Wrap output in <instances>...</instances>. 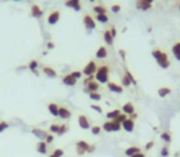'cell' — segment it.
<instances>
[{
  "instance_id": "91938a15",
  "label": "cell",
  "mask_w": 180,
  "mask_h": 157,
  "mask_svg": "<svg viewBox=\"0 0 180 157\" xmlns=\"http://www.w3.org/2000/svg\"><path fill=\"white\" fill-rule=\"evenodd\" d=\"M14 1H20V0H14Z\"/></svg>"
},
{
  "instance_id": "680465c9",
  "label": "cell",
  "mask_w": 180,
  "mask_h": 157,
  "mask_svg": "<svg viewBox=\"0 0 180 157\" xmlns=\"http://www.w3.org/2000/svg\"><path fill=\"white\" fill-rule=\"evenodd\" d=\"M179 11H180V3H179Z\"/></svg>"
},
{
  "instance_id": "9f6ffc18",
  "label": "cell",
  "mask_w": 180,
  "mask_h": 157,
  "mask_svg": "<svg viewBox=\"0 0 180 157\" xmlns=\"http://www.w3.org/2000/svg\"><path fill=\"white\" fill-rule=\"evenodd\" d=\"M147 1H148V3H149V4H152V3H153V1H154V0H147Z\"/></svg>"
},
{
  "instance_id": "ac0fdd59",
  "label": "cell",
  "mask_w": 180,
  "mask_h": 157,
  "mask_svg": "<svg viewBox=\"0 0 180 157\" xmlns=\"http://www.w3.org/2000/svg\"><path fill=\"white\" fill-rule=\"evenodd\" d=\"M31 15L34 19H40L42 15H43V10H42L37 4H33L32 8H31Z\"/></svg>"
},
{
  "instance_id": "4dcf8cb0",
  "label": "cell",
  "mask_w": 180,
  "mask_h": 157,
  "mask_svg": "<svg viewBox=\"0 0 180 157\" xmlns=\"http://www.w3.org/2000/svg\"><path fill=\"white\" fill-rule=\"evenodd\" d=\"M102 129H103L105 133H113V129H112V120H107L105 123H103V125H102Z\"/></svg>"
},
{
  "instance_id": "9c48e42d",
  "label": "cell",
  "mask_w": 180,
  "mask_h": 157,
  "mask_svg": "<svg viewBox=\"0 0 180 157\" xmlns=\"http://www.w3.org/2000/svg\"><path fill=\"white\" fill-rule=\"evenodd\" d=\"M121 110H123L124 114L128 115V117H131L133 114H135V106H134V103L133 102H126L121 107Z\"/></svg>"
},
{
  "instance_id": "cb8c5ba5",
  "label": "cell",
  "mask_w": 180,
  "mask_h": 157,
  "mask_svg": "<svg viewBox=\"0 0 180 157\" xmlns=\"http://www.w3.org/2000/svg\"><path fill=\"white\" fill-rule=\"evenodd\" d=\"M172 53H173L174 58L180 61V42L174 43V45L172 47Z\"/></svg>"
},
{
  "instance_id": "8d00e7d4",
  "label": "cell",
  "mask_w": 180,
  "mask_h": 157,
  "mask_svg": "<svg viewBox=\"0 0 180 157\" xmlns=\"http://www.w3.org/2000/svg\"><path fill=\"white\" fill-rule=\"evenodd\" d=\"M162 54H163V50L159 49V48H154V49L152 50V57L154 58L156 60H157V59H158V58H159Z\"/></svg>"
},
{
  "instance_id": "9a60e30c",
  "label": "cell",
  "mask_w": 180,
  "mask_h": 157,
  "mask_svg": "<svg viewBox=\"0 0 180 157\" xmlns=\"http://www.w3.org/2000/svg\"><path fill=\"white\" fill-rule=\"evenodd\" d=\"M98 90H99V84L96 80L91 81L88 85L85 86V92H87V94H91V92H98Z\"/></svg>"
},
{
  "instance_id": "f6af8a7d",
  "label": "cell",
  "mask_w": 180,
  "mask_h": 157,
  "mask_svg": "<svg viewBox=\"0 0 180 157\" xmlns=\"http://www.w3.org/2000/svg\"><path fill=\"white\" fill-rule=\"evenodd\" d=\"M76 79V80H79V79H81L82 77V71H79V70H75V71H71L70 73Z\"/></svg>"
},
{
  "instance_id": "d590c367",
  "label": "cell",
  "mask_w": 180,
  "mask_h": 157,
  "mask_svg": "<svg viewBox=\"0 0 180 157\" xmlns=\"http://www.w3.org/2000/svg\"><path fill=\"white\" fill-rule=\"evenodd\" d=\"M124 71H125V75H126V76L130 79L131 84H133V85H136V80H135V77H134V75L129 71V69H128V68H124Z\"/></svg>"
},
{
  "instance_id": "ba28073f",
  "label": "cell",
  "mask_w": 180,
  "mask_h": 157,
  "mask_svg": "<svg viewBox=\"0 0 180 157\" xmlns=\"http://www.w3.org/2000/svg\"><path fill=\"white\" fill-rule=\"evenodd\" d=\"M42 73H43L45 76L50 77V79H55L58 76V73H57L55 69L52 68V66H48V65L42 66Z\"/></svg>"
},
{
  "instance_id": "94428289",
  "label": "cell",
  "mask_w": 180,
  "mask_h": 157,
  "mask_svg": "<svg viewBox=\"0 0 180 157\" xmlns=\"http://www.w3.org/2000/svg\"><path fill=\"white\" fill-rule=\"evenodd\" d=\"M49 157H54V156H53V155H50V156H49Z\"/></svg>"
},
{
  "instance_id": "11a10c76",
  "label": "cell",
  "mask_w": 180,
  "mask_h": 157,
  "mask_svg": "<svg viewBox=\"0 0 180 157\" xmlns=\"http://www.w3.org/2000/svg\"><path fill=\"white\" fill-rule=\"evenodd\" d=\"M47 47H48V49H50V48H54V43H53V42H48Z\"/></svg>"
},
{
  "instance_id": "7bdbcfd3",
  "label": "cell",
  "mask_w": 180,
  "mask_h": 157,
  "mask_svg": "<svg viewBox=\"0 0 180 157\" xmlns=\"http://www.w3.org/2000/svg\"><path fill=\"white\" fill-rule=\"evenodd\" d=\"M129 117H128V115L126 114H124V113H121V114H120V115H118V118L117 119H114V120H117L118 121V123H120V124H121L123 123V121L124 120H126Z\"/></svg>"
},
{
  "instance_id": "3957f363",
  "label": "cell",
  "mask_w": 180,
  "mask_h": 157,
  "mask_svg": "<svg viewBox=\"0 0 180 157\" xmlns=\"http://www.w3.org/2000/svg\"><path fill=\"white\" fill-rule=\"evenodd\" d=\"M97 64H96L94 60H89L87 64H86V66L83 68V70H82V75H85V76H92V75L96 74V71H97Z\"/></svg>"
},
{
  "instance_id": "603a6c76",
  "label": "cell",
  "mask_w": 180,
  "mask_h": 157,
  "mask_svg": "<svg viewBox=\"0 0 180 157\" xmlns=\"http://www.w3.org/2000/svg\"><path fill=\"white\" fill-rule=\"evenodd\" d=\"M103 39H104V42H105L108 45H113L114 37L112 36V33H110V30H109V28L104 31V33H103Z\"/></svg>"
},
{
  "instance_id": "1f68e13d",
  "label": "cell",
  "mask_w": 180,
  "mask_h": 157,
  "mask_svg": "<svg viewBox=\"0 0 180 157\" xmlns=\"http://www.w3.org/2000/svg\"><path fill=\"white\" fill-rule=\"evenodd\" d=\"M69 131V125L68 124H60V128H59V131L57 133L58 135H64V134H66Z\"/></svg>"
},
{
  "instance_id": "52a82bcc",
  "label": "cell",
  "mask_w": 180,
  "mask_h": 157,
  "mask_svg": "<svg viewBox=\"0 0 180 157\" xmlns=\"http://www.w3.org/2000/svg\"><path fill=\"white\" fill-rule=\"evenodd\" d=\"M121 128L126 133H133L134 129H135V121H134V119L128 118L126 120H124L121 123Z\"/></svg>"
},
{
  "instance_id": "b9f144b4",
  "label": "cell",
  "mask_w": 180,
  "mask_h": 157,
  "mask_svg": "<svg viewBox=\"0 0 180 157\" xmlns=\"http://www.w3.org/2000/svg\"><path fill=\"white\" fill-rule=\"evenodd\" d=\"M120 10H121V6H120L119 4H114V5H112V8H110V11H112V13H114V14L120 13Z\"/></svg>"
},
{
  "instance_id": "f35d334b",
  "label": "cell",
  "mask_w": 180,
  "mask_h": 157,
  "mask_svg": "<svg viewBox=\"0 0 180 157\" xmlns=\"http://www.w3.org/2000/svg\"><path fill=\"white\" fill-rule=\"evenodd\" d=\"M169 154H170V150L168 146H163L160 149V156L162 157H169Z\"/></svg>"
},
{
  "instance_id": "2e32d148",
  "label": "cell",
  "mask_w": 180,
  "mask_h": 157,
  "mask_svg": "<svg viewBox=\"0 0 180 157\" xmlns=\"http://www.w3.org/2000/svg\"><path fill=\"white\" fill-rule=\"evenodd\" d=\"M63 84L64 85H66V86H71V87H73V86H75L76 84H77V80L73 76V75H71V74H66V75H65V76L63 77Z\"/></svg>"
},
{
  "instance_id": "d4e9b609",
  "label": "cell",
  "mask_w": 180,
  "mask_h": 157,
  "mask_svg": "<svg viewBox=\"0 0 180 157\" xmlns=\"http://www.w3.org/2000/svg\"><path fill=\"white\" fill-rule=\"evenodd\" d=\"M120 114H121V110L120 109H113V110H110V112H108L105 114V117L109 120H114V119H117L118 115H120Z\"/></svg>"
},
{
  "instance_id": "7402d4cb",
  "label": "cell",
  "mask_w": 180,
  "mask_h": 157,
  "mask_svg": "<svg viewBox=\"0 0 180 157\" xmlns=\"http://www.w3.org/2000/svg\"><path fill=\"white\" fill-rule=\"evenodd\" d=\"M38 154H42V155H45L48 152V144L45 141H39L37 144V147H36Z\"/></svg>"
},
{
  "instance_id": "4fadbf2b",
  "label": "cell",
  "mask_w": 180,
  "mask_h": 157,
  "mask_svg": "<svg viewBox=\"0 0 180 157\" xmlns=\"http://www.w3.org/2000/svg\"><path fill=\"white\" fill-rule=\"evenodd\" d=\"M59 117L61 119H70L71 118V110L66 106H59Z\"/></svg>"
},
{
  "instance_id": "681fc988",
  "label": "cell",
  "mask_w": 180,
  "mask_h": 157,
  "mask_svg": "<svg viewBox=\"0 0 180 157\" xmlns=\"http://www.w3.org/2000/svg\"><path fill=\"white\" fill-rule=\"evenodd\" d=\"M153 145H154V141H153V140H151V141H148V142L146 144V146H145V149H146V150H149V149H152V147H153Z\"/></svg>"
},
{
  "instance_id": "f1b7e54d",
  "label": "cell",
  "mask_w": 180,
  "mask_h": 157,
  "mask_svg": "<svg viewBox=\"0 0 180 157\" xmlns=\"http://www.w3.org/2000/svg\"><path fill=\"white\" fill-rule=\"evenodd\" d=\"M96 20L99 21L100 24H107L109 21V17H108L107 14H99V15H96Z\"/></svg>"
},
{
  "instance_id": "816d5d0a",
  "label": "cell",
  "mask_w": 180,
  "mask_h": 157,
  "mask_svg": "<svg viewBox=\"0 0 180 157\" xmlns=\"http://www.w3.org/2000/svg\"><path fill=\"white\" fill-rule=\"evenodd\" d=\"M119 54L121 55L123 60H125V55H126V54H125V50H124V49H119Z\"/></svg>"
},
{
  "instance_id": "44dd1931",
  "label": "cell",
  "mask_w": 180,
  "mask_h": 157,
  "mask_svg": "<svg viewBox=\"0 0 180 157\" xmlns=\"http://www.w3.org/2000/svg\"><path fill=\"white\" fill-rule=\"evenodd\" d=\"M139 152H142L140 146H130V147H128L126 150H125V155H126L128 157H131V156H134V155L139 154Z\"/></svg>"
},
{
  "instance_id": "d6986e66",
  "label": "cell",
  "mask_w": 180,
  "mask_h": 157,
  "mask_svg": "<svg viewBox=\"0 0 180 157\" xmlns=\"http://www.w3.org/2000/svg\"><path fill=\"white\" fill-rule=\"evenodd\" d=\"M48 110H49V113L53 117H59V106L57 103H54V102L48 103Z\"/></svg>"
},
{
  "instance_id": "277c9868",
  "label": "cell",
  "mask_w": 180,
  "mask_h": 157,
  "mask_svg": "<svg viewBox=\"0 0 180 157\" xmlns=\"http://www.w3.org/2000/svg\"><path fill=\"white\" fill-rule=\"evenodd\" d=\"M83 25H85L87 31H93L96 28V21L91 15H85L83 16Z\"/></svg>"
},
{
  "instance_id": "5b68a950",
  "label": "cell",
  "mask_w": 180,
  "mask_h": 157,
  "mask_svg": "<svg viewBox=\"0 0 180 157\" xmlns=\"http://www.w3.org/2000/svg\"><path fill=\"white\" fill-rule=\"evenodd\" d=\"M157 64L162 69H168L169 68L170 66V60H169V58H168V54L163 52V54L157 59Z\"/></svg>"
},
{
  "instance_id": "484cf974",
  "label": "cell",
  "mask_w": 180,
  "mask_h": 157,
  "mask_svg": "<svg viewBox=\"0 0 180 157\" xmlns=\"http://www.w3.org/2000/svg\"><path fill=\"white\" fill-rule=\"evenodd\" d=\"M28 69L31 70L32 73H34L36 75H38V61L36 60V59H32L31 61L28 63Z\"/></svg>"
},
{
  "instance_id": "30bf717a",
  "label": "cell",
  "mask_w": 180,
  "mask_h": 157,
  "mask_svg": "<svg viewBox=\"0 0 180 157\" xmlns=\"http://www.w3.org/2000/svg\"><path fill=\"white\" fill-rule=\"evenodd\" d=\"M107 86H108V90H109L110 92H114V94H123V91H124V87L121 85H119L117 82H113V81L108 82Z\"/></svg>"
},
{
  "instance_id": "c3c4849f",
  "label": "cell",
  "mask_w": 180,
  "mask_h": 157,
  "mask_svg": "<svg viewBox=\"0 0 180 157\" xmlns=\"http://www.w3.org/2000/svg\"><path fill=\"white\" fill-rule=\"evenodd\" d=\"M93 80H94V75H92V76H87L85 80H83V84H85V86H86V85H88Z\"/></svg>"
},
{
  "instance_id": "5bb4252c",
  "label": "cell",
  "mask_w": 180,
  "mask_h": 157,
  "mask_svg": "<svg viewBox=\"0 0 180 157\" xmlns=\"http://www.w3.org/2000/svg\"><path fill=\"white\" fill-rule=\"evenodd\" d=\"M65 6L74 9L75 11H80L81 10V0H66V1H65Z\"/></svg>"
},
{
  "instance_id": "60d3db41",
  "label": "cell",
  "mask_w": 180,
  "mask_h": 157,
  "mask_svg": "<svg viewBox=\"0 0 180 157\" xmlns=\"http://www.w3.org/2000/svg\"><path fill=\"white\" fill-rule=\"evenodd\" d=\"M54 157H63L64 156V150L63 149H55L52 154Z\"/></svg>"
},
{
  "instance_id": "f5cc1de1",
  "label": "cell",
  "mask_w": 180,
  "mask_h": 157,
  "mask_svg": "<svg viewBox=\"0 0 180 157\" xmlns=\"http://www.w3.org/2000/svg\"><path fill=\"white\" fill-rule=\"evenodd\" d=\"M131 157H146V155L143 154V152H139V154H136V155L131 156Z\"/></svg>"
},
{
  "instance_id": "ee69618b",
  "label": "cell",
  "mask_w": 180,
  "mask_h": 157,
  "mask_svg": "<svg viewBox=\"0 0 180 157\" xmlns=\"http://www.w3.org/2000/svg\"><path fill=\"white\" fill-rule=\"evenodd\" d=\"M8 128H9V123H8V121H5V120L0 121V133H3L4 130H6Z\"/></svg>"
},
{
  "instance_id": "db71d44e",
  "label": "cell",
  "mask_w": 180,
  "mask_h": 157,
  "mask_svg": "<svg viewBox=\"0 0 180 157\" xmlns=\"http://www.w3.org/2000/svg\"><path fill=\"white\" fill-rule=\"evenodd\" d=\"M94 150H96V146H94V145H91V146H89V149H88V151H87V152H88V154H91V152H93Z\"/></svg>"
},
{
  "instance_id": "bcb514c9",
  "label": "cell",
  "mask_w": 180,
  "mask_h": 157,
  "mask_svg": "<svg viewBox=\"0 0 180 157\" xmlns=\"http://www.w3.org/2000/svg\"><path fill=\"white\" fill-rule=\"evenodd\" d=\"M91 108H92L93 110H96L97 113H99V114L103 113V109H102V107L98 106V104H91Z\"/></svg>"
},
{
  "instance_id": "6da1fadb",
  "label": "cell",
  "mask_w": 180,
  "mask_h": 157,
  "mask_svg": "<svg viewBox=\"0 0 180 157\" xmlns=\"http://www.w3.org/2000/svg\"><path fill=\"white\" fill-rule=\"evenodd\" d=\"M109 73H110V68L103 64V65H99L97 71L94 74V79L98 84H108L109 82Z\"/></svg>"
},
{
  "instance_id": "7c38bea8",
  "label": "cell",
  "mask_w": 180,
  "mask_h": 157,
  "mask_svg": "<svg viewBox=\"0 0 180 157\" xmlns=\"http://www.w3.org/2000/svg\"><path fill=\"white\" fill-rule=\"evenodd\" d=\"M60 20V11L59 10H53L48 16V24L49 25H55Z\"/></svg>"
},
{
  "instance_id": "74e56055",
  "label": "cell",
  "mask_w": 180,
  "mask_h": 157,
  "mask_svg": "<svg viewBox=\"0 0 180 157\" xmlns=\"http://www.w3.org/2000/svg\"><path fill=\"white\" fill-rule=\"evenodd\" d=\"M59 128H60V124L53 123V124H50V126H49V131H50L52 134H57V133L59 131Z\"/></svg>"
},
{
  "instance_id": "7dc6e473",
  "label": "cell",
  "mask_w": 180,
  "mask_h": 157,
  "mask_svg": "<svg viewBox=\"0 0 180 157\" xmlns=\"http://www.w3.org/2000/svg\"><path fill=\"white\" fill-rule=\"evenodd\" d=\"M44 141H45V142H47L48 145H49V144H52V142L54 141V135H52V134H48Z\"/></svg>"
},
{
  "instance_id": "8fae6325",
  "label": "cell",
  "mask_w": 180,
  "mask_h": 157,
  "mask_svg": "<svg viewBox=\"0 0 180 157\" xmlns=\"http://www.w3.org/2000/svg\"><path fill=\"white\" fill-rule=\"evenodd\" d=\"M31 131H32V134H33L36 137L39 139V141H44L47 135H48V131H45L43 129H39V128H33Z\"/></svg>"
},
{
  "instance_id": "836d02e7",
  "label": "cell",
  "mask_w": 180,
  "mask_h": 157,
  "mask_svg": "<svg viewBox=\"0 0 180 157\" xmlns=\"http://www.w3.org/2000/svg\"><path fill=\"white\" fill-rule=\"evenodd\" d=\"M130 85H133V84H131V81H130V79L124 74L123 77H121V86L123 87H130Z\"/></svg>"
},
{
  "instance_id": "7a4b0ae2",
  "label": "cell",
  "mask_w": 180,
  "mask_h": 157,
  "mask_svg": "<svg viewBox=\"0 0 180 157\" xmlns=\"http://www.w3.org/2000/svg\"><path fill=\"white\" fill-rule=\"evenodd\" d=\"M89 146H91V144L87 142L86 140H79V141H76L75 142V149H76V154L79 155V156H82V155H85Z\"/></svg>"
},
{
  "instance_id": "f907efd6",
  "label": "cell",
  "mask_w": 180,
  "mask_h": 157,
  "mask_svg": "<svg viewBox=\"0 0 180 157\" xmlns=\"http://www.w3.org/2000/svg\"><path fill=\"white\" fill-rule=\"evenodd\" d=\"M109 30H110L112 36H113V37H115V36H117V28L114 27V26H110V28H109Z\"/></svg>"
},
{
  "instance_id": "83f0119b",
  "label": "cell",
  "mask_w": 180,
  "mask_h": 157,
  "mask_svg": "<svg viewBox=\"0 0 180 157\" xmlns=\"http://www.w3.org/2000/svg\"><path fill=\"white\" fill-rule=\"evenodd\" d=\"M160 139L163 140L165 144H170L172 142V133L169 130H165L160 134Z\"/></svg>"
},
{
  "instance_id": "8992f818",
  "label": "cell",
  "mask_w": 180,
  "mask_h": 157,
  "mask_svg": "<svg viewBox=\"0 0 180 157\" xmlns=\"http://www.w3.org/2000/svg\"><path fill=\"white\" fill-rule=\"evenodd\" d=\"M77 121H79V125L81 129L83 130H87V129H91V124H89V120L86 117L85 114H80L79 118H77Z\"/></svg>"
},
{
  "instance_id": "f546056e",
  "label": "cell",
  "mask_w": 180,
  "mask_h": 157,
  "mask_svg": "<svg viewBox=\"0 0 180 157\" xmlns=\"http://www.w3.org/2000/svg\"><path fill=\"white\" fill-rule=\"evenodd\" d=\"M93 11L97 15H99V14H107V8L103 6V5H96V6L93 8Z\"/></svg>"
},
{
  "instance_id": "e575fe53",
  "label": "cell",
  "mask_w": 180,
  "mask_h": 157,
  "mask_svg": "<svg viewBox=\"0 0 180 157\" xmlns=\"http://www.w3.org/2000/svg\"><path fill=\"white\" fill-rule=\"evenodd\" d=\"M88 96L92 101H100L102 100V95L99 92H91V94H88Z\"/></svg>"
},
{
  "instance_id": "ab89813d",
  "label": "cell",
  "mask_w": 180,
  "mask_h": 157,
  "mask_svg": "<svg viewBox=\"0 0 180 157\" xmlns=\"http://www.w3.org/2000/svg\"><path fill=\"white\" fill-rule=\"evenodd\" d=\"M91 133H92V135H99L100 134V126L99 125L91 126Z\"/></svg>"
},
{
  "instance_id": "d6a6232c",
  "label": "cell",
  "mask_w": 180,
  "mask_h": 157,
  "mask_svg": "<svg viewBox=\"0 0 180 157\" xmlns=\"http://www.w3.org/2000/svg\"><path fill=\"white\" fill-rule=\"evenodd\" d=\"M112 129H113V133H118L123 129L121 128V124L118 123L117 120H112Z\"/></svg>"
},
{
  "instance_id": "ffe728a7",
  "label": "cell",
  "mask_w": 180,
  "mask_h": 157,
  "mask_svg": "<svg viewBox=\"0 0 180 157\" xmlns=\"http://www.w3.org/2000/svg\"><path fill=\"white\" fill-rule=\"evenodd\" d=\"M107 57H108L107 48L103 47V45H100V47L97 49V52H96V58H97V59H105Z\"/></svg>"
},
{
  "instance_id": "6f0895ef",
  "label": "cell",
  "mask_w": 180,
  "mask_h": 157,
  "mask_svg": "<svg viewBox=\"0 0 180 157\" xmlns=\"http://www.w3.org/2000/svg\"><path fill=\"white\" fill-rule=\"evenodd\" d=\"M89 1H91V3H93V1H94V0H89Z\"/></svg>"
},
{
  "instance_id": "4316f807",
  "label": "cell",
  "mask_w": 180,
  "mask_h": 157,
  "mask_svg": "<svg viewBox=\"0 0 180 157\" xmlns=\"http://www.w3.org/2000/svg\"><path fill=\"white\" fill-rule=\"evenodd\" d=\"M170 92H172V89H170V87L163 86V87H160V89L158 90V96L162 97V98H164V97H167L168 95H169Z\"/></svg>"
},
{
  "instance_id": "e0dca14e",
  "label": "cell",
  "mask_w": 180,
  "mask_h": 157,
  "mask_svg": "<svg viewBox=\"0 0 180 157\" xmlns=\"http://www.w3.org/2000/svg\"><path fill=\"white\" fill-rule=\"evenodd\" d=\"M136 8L139 10H143V11H147L152 8V4H149L147 0H137L136 1Z\"/></svg>"
}]
</instances>
